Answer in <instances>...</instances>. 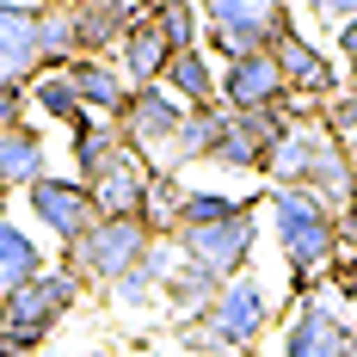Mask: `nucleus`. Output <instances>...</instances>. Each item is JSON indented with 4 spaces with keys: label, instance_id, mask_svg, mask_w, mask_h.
<instances>
[{
    "label": "nucleus",
    "instance_id": "nucleus-37",
    "mask_svg": "<svg viewBox=\"0 0 357 357\" xmlns=\"http://www.w3.org/2000/svg\"><path fill=\"white\" fill-rule=\"evenodd\" d=\"M228 357H252V351H228Z\"/></svg>",
    "mask_w": 357,
    "mask_h": 357
},
{
    "label": "nucleus",
    "instance_id": "nucleus-32",
    "mask_svg": "<svg viewBox=\"0 0 357 357\" xmlns=\"http://www.w3.org/2000/svg\"><path fill=\"white\" fill-rule=\"evenodd\" d=\"M345 357H357V314H345Z\"/></svg>",
    "mask_w": 357,
    "mask_h": 357
},
{
    "label": "nucleus",
    "instance_id": "nucleus-35",
    "mask_svg": "<svg viewBox=\"0 0 357 357\" xmlns=\"http://www.w3.org/2000/svg\"><path fill=\"white\" fill-rule=\"evenodd\" d=\"M345 160H351V173H357V136H351V142H345Z\"/></svg>",
    "mask_w": 357,
    "mask_h": 357
},
{
    "label": "nucleus",
    "instance_id": "nucleus-12",
    "mask_svg": "<svg viewBox=\"0 0 357 357\" xmlns=\"http://www.w3.org/2000/svg\"><path fill=\"white\" fill-rule=\"evenodd\" d=\"M74 13V43H80V56H111L117 43H123V31L136 25V19H148V0H68ZM74 56V62H80Z\"/></svg>",
    "mask_w": 357,
    "mask_h": 357
},
{
    "label": "nucleus",
    "instance_id": "nucleus-30",
    "mask_svg": "<svg viewBox=\"0 0 357 357\" xmlns=\"http://www.w3.org/2000/svg\"><path fill=\"white\" fill-rule=\"evenodd\" d=\"M302 6H308V13L321 19L326 31H339L345 19H357V0H302Z\"/></svg>",
    "mask_w": 357,
    "mask_h": 357
},
{
    "label": "nucleus",
    "instance_id": "nucleus-23",
    "mask_svg": "<svg viewBox=\"0 0 357 357\" xmlns=\"http://www.w3.org/2000/svg\"><path fill=\"white\" fill-rule=\"evenodd\" d=\"M247 204H259V197H234V191H215V185H185L178 215H173V234H178V228H210V222H228V215H241Z\"/></svg>",
    "mask_w": 357,
    "mask_h": 357
},
{
    "label": "nucleus",
    "instance_id": "nucleus-1",
    "mask_svg": "<svg viewBox=\"0 0 357 357\" xmlns=\"http://www.w3.org/2000/svg\"><path fill=\"white\" fill-rule=\"evenodd\" d=\"M259 210H265L271 241H278V252H284V265H289V289L296 296L321 289L326 259L339 252V215L326 210L321 197H308L302 185H265Z\"/></svg>",
    "mask_w": 357,
    "mask_h": 357
},
{
    "label": "nucleus",
    "instance_id": "nucleus-33",
    "mask_svg": "<svg viewBox=\"0 0 357 357\" xmlns=\"http://www.w3.org/2000/svg\"><path fill=\"white\" fill-rule=\"evenodd\" d=\"M0 357H37V351H25V345H13V339L0 333Z\"/></svg>",
    "mask_w": 357,
    "mask_h": 357
},
{
    "label": "nucleus",
    "instance_id": "nucleus-10",
    "mask_svg": "<svg viewBox=\"0 0 357 357\" xmlns=\"http://www.w3.org/2000/svg\"><path fill=\"white\" fill-rule=\"evenodd\" d=\"M284 99H289V86H284V68H278L271 50H252L241 62L215 68V105L222 111H271Z\"/></svg>",
    "mask_w": 357,
    "mask_h": 357
},
{
    "label": "nucleus",
    "instance_id": "nucleus-26",
    "mask_svg": "<svg viewBox=\"0 0 357 357\" xmlns=\"http://www.w3.org/2000/svg\"><path fill=\"white\" fill-rule=\"evenodd\" d=\"M105 296H111V308H123V314H142V308H154V302H160V289H154V278H148L142 265H136V271H123Z\"/></svg>",
    "mask_w": 357,
    "mask_h": 357
},
{
    "label": "nucleus",
    "instance_id": "nucleus-13",
    "mask_svg": "<svg viewBox=\"0 0 357 357\" xmlns=\"http://www.w3.org/2000/svg\"><path fill=\"white\" fill-rule=\"evenodd\" d=\"M68 80H74L80 111H86L93 123H117V117H123V105H130V80L117 74L111 56H80V62H68Z\"/></svg>",
    "mask_w": 357,
    "mask_h": 357
},
{
    "label": "nucleus",
    "instance_id": "nucleus-20",
    "mask_svg": "<svg viewBox=\"0 0 357 357\" xmlns=\"http://www.w3.org/2000/svg\"><path fill=\"white\" fill-rule=\"evenodd\" d=\"M25 99H31V111L43 117V123H68V130L86 123V111H80V93H74L68 68H37L31 86H25Z\"/></svg>",
    "mask_w": 357,
    "mask_h": 357
},
{
    "label": "nucleus",
    "instance_id": "nucleus-8",
    "mask_svg": "<svg viewBox=\"0 0 357 357\" xmlns=\"http://www.w3.org/2000/svg\"><path fill=\"white\" fill-rule=\"evenodd\" d=\"M271 56H278V68H284V86L289 99H308V105H326L345 80H339V62L326 56L314 37L302 31V25H284L278 43H271Z\"/></svg>",
    "mask_w": 357,
    "mask_h": 357
},
{
    "label": "nucleus",
    "instance_id": "nucleus-27",
    "mask_svg": "<svg viewBox=\"0 0 357 357\" xmlns=\"http://www.w3.org/2000/svg\"><path fill=\"white\" fill-rule=\"evenodd\" d=\"M321 123L339 136V142H351V136H357V86H339V93L326 99V105H321Z\"/></svg>",
    "mask_w": 357,
    "mask_h": 357
},
{
    "label": "nucleus",
    "instance_id": "nucleus-18",
    "mask_svg": "<svg viewBox=\"0 0 357 357\" xmlns=\"http://www.w3.org/2000/svg\"><path fill=\"white\" fill-rule=\"evenodd\" d=\"M215 289H222V278H210V271L191 265V259H178L173 271H167V284H160V308H167L178 326H185V321H204L210 302H215Z\"/></svg>",
    "mask_w": 357,
    "mask_h": 357
},
{
    "label": "nucleus",
    "instance_id": "nucleus-22",
    "mask_svg": "<svg viewBox=\"0 0 357 357\" xmlns=\"http://www.w3.org/2000/svg\"><path fill=\"white\" fill-rule=\"evenodd\" d=\"M74 56H80V43H74L68 0H43V6H37V62H43V68H68Z\"/></svg>",
    "mask_w": 357,
    "mask_h": 357
},
{
    "label": "nucleus",
    "instance_id": "nucleus-38",
    "mask_svg": "<svg viewBox=\"0 0 357 357\" xmlns=\"http://www.w3.org/2000/svg\"><path fill=\"white\" fill-rule=\"evenodd\" d=\"M93 357H117V351H93Z\"/></svg>",
    "mask_w": 357,
    "mask_h": 357
},
{
    "label": "nucleus",
    "instance_id": "nucleus-34",
    "mask_svg": "<svg viewBox=\"0 0 357 357\" xmlns=\"http://www.w3.org/2000/svg\"><path fill=\"white\" fill-rule=\"evenodd\" d=\"M0 222H13V191L0 185Z\"/></svg>",
    "mask_w": 357,
    "mask_h": 357
},
{
    "label": "nucleus",
    "instance_id": "nucleus-4",
    "mask_svg": "<svg viewBox=\"0 0 357 357\" xmlns=\"http://www.w3.org/2000/svg\"><path fill=\"white\" fill-rule=\"evenodd\" d=\"M271 321H278V296H271V284L259 278V271H241V278H228V284L215 289L210 314H204V333H210L222 351H252L265 333H271Z\"/></svg>",
    "mask_w": 357,
    "mask_h": 357
},
{
    "label": "nucleus",
    "instance_id": "nucleus-15",
    "mask_svg": "<svg viewBox=\"0 0 357 357\" xmlns=\"http://www.w3.org/2000/svg\"><path fill=\"white\" fill-rule=\"evenodd\" d=\"M111 62H117V74H123L130 86H160V74L173 62V43L160 37L154 19H136V25L123 31V43L111 50Z\"/></svg>",
    "mask_w": 357,
    "mask_h": 357
},
{
    "label": "nucleus",
    "instance_id": "nucleus-31",
    "mask_svg": "<svg viewBox=\"0 0 357 357\" xmlns=\"http://www.w3.org/2000/svg\"><path fill=\"white\" fill-rule=\"evenodd\" d=\"M333 37H339V62H345V80H357V19H345Z\"/></svg>",
    "mask_w": 357,
    "mask_h": 357
},
{
    "label": "nucleus",
    "instance_id": "nucleus-29",
    "mask_svg": "<svg viewBox=\"0 0 357 357\" xmlns=\"http://www.w3.org/2000/svg\"><path fill=\"white\" fill-rule=\"evenodd\" d=\"M25 111H31V99H25V86L0 80V130H19V123H31Z\"/></svg>",
    "mask_w": 357,
    "mask_h": 357
},
{
    "label": "nucleus",
    "instance_id": "nucleus-36",
    "mask_svg": "<svg viewBox=\"0 0 357 357\" xmlns=\"http://www.w3.org/2000/svg\"><path fill=\"white\" fill-rule=\"evenodd\" d=\"M154 357H185V351H154Z\"/></svg>",
    "mask_w": 357,
    "mask_h": 357
},
{
    "label": "nucleus",
    "instance_id": "nucleus-16",
    "mask_svg": "<svg viewBox=\"0 0 357 357\" xmlns=\"http://www.w3.org/2000/svg\"><path fill=\"white\" fill-rule=\"evenodd\" d=\"M43 173H50V136L37 123L0 130V185L6 191H31Z\"/></svg>",
    "mask_w": 357,
    "mask_h": 357
},
{
    "label": "nucleus",
    "instance_id": "nucleus-14",
    "mask_svg": "<svg viewBox=\"0 0 357 357\" xmlns=\"http://www.w3.org/2000/svg\"><path fill=\"white\" fill-rule=\"evenodd\" d=\"M37 62V6L31 0H0V80L31 86Z\"/></svg>",
    "mask_w": 357,
    "mask_h": 357
},
{
    "label": "nucleus",
    "instance_id": "nucleus-19",
    "mask_svg": "<svg viewBox=\"0 0 357 357\" xmlns=\"http://www.w3.org/2000/svg\"><path fill=\"white\" fill-rule=\"evenodd\" d=\"M160 86H167L185 111L215 105V62H210V50H178L173 62H167V74H160Z\"/></svg>",
    "mask_w": 357,
    "mask_h": 357
},
{
    "label": "nucleus",
    "instance_id": "nucleus-11",
    "mask_svg": "<svg viewBox=\"0 0 357 357\" xmlns=\"http://www.w3.org/2000/svg\"><path fill=\"white\" fill-rule=\"evenodd\" d=\"M148 185H154V167H148V160H142L130 142H123V148L105 160V167H99V173L86 178V191H93V210H99V215H117V222H123V215H136V222H142V210H148Z\"/></svg>",
    "mask_w": 357,
    "mask_h": 357
},
{
    "label": "nucleus",
    "instance_id": "nucleus-21",
    "mask_svg": "<svg viewBox=\"0 0 357 357\" xmlns=\"http://www.w3.org/2000/svg\"><path fill=\"white\" fill-rule=\"evenodd\" d=\"M37 271H50V259L37 247V234H25L19 222H0V296L19 284H31Z\"/></svg>",
    "mask_w": 357,
    "mask_h": 357
},
{
    "label": "nucleus",
    "instance_id": "nucleus-2",
    "mask_svg": "<svg viewBox=\"0 0 357 357\" xmlns=\"http://www.w3.org/2000/svg\"><path fill=\"white\" fill-rule=\"evenodd\" d=\"M154 241H160V234H154L148 222H136V215H123V222H117V215H99L80 241L62 247V265H56V271H68L80 289H86V284H105L111 289L123 271L142 265V252L154 247Z\"/></svg>",
    "mask_w": 357,
    "mask_h": 357
},
{
    "label": "nucleus",
    "instance_id": "nucleus-3",
    "mask_svg": "<svg viewBox=\"0 0 357 357\" xmlns=\"http://www.w3.org/2000/svg\"><path fill=\"white\" fill-rule=\"evenodd\" d=\"M80 296H86V289L74 284L68 271H56V265H50V271H37L31 284H19V289H6V296H0V333H6L13 345L37 351V345H43V339H50V333L80 308Z\"/></svg>",
    "mask_w": 357,
    "mask_h": 357
},
{
    "label": "nucleus",
    "instance_id": "nucleus-9",
    "mask_svg": "<svg viewBox=\"0 0 357 357\" xmlns=\"http://www.w3.org/2000/svg\"><path fill=\"white\" fill-rule=\"evenodd\" d=\"M284 130H289L284 105H271V111H228V130H222V142H215L210 167H222V173H265V160H271V148H278Z\"/></svg>",
    "mask_w": 357,
    "mask_h": 357
},
{
    "label": "nucleus",
    "instance_id": "nucleus-6",
    "mask_svg": "<svg viewBox=\"0 0 357 357\" xmlns=\"http://www.w3.org/2000/svg\"><path fill=\"white\" fill-rule=\"evenodd\" d=\"M178 123H185V105H178L167 86H130V105H123V117H117V136L160 173V160H167V148H173Z\"/></svg>",
    "mask_w": 357,
    "mask_h": 357
},
{
    "label": "nucleus",
    "instance_id": "nucleus-39",
    "mask_svg": "<svg viewBox=\"0 0 357 357\" xmlns=\"http://www.w3.org/2000/svg\"><path fill=\"white\" fill-rule=\"evenodd\" d=\"M345 86H357V80H345Z\"/></svg>",
    "mask_w": 357,
    "mask_h": 357
},
{
    "label": "nucleus",
    "instance_id": "nucleus-25",
    "mask_svg": "<svg viewBox=\"0 0 357 357\" xmlns=\"http://www.w3.org/2000/svg\"><path fill=\"white\" fill-rule=\"evenodd\" d=\"M148 19L160 25V37L178 50H204V13H197V0H154L148 6Z\"/></svg>",
    "mask_w": 357,
    "mask_h": 357
},
{
    "label": "nucleus",
    "instance_id": "nucleus-7",
    "mask_svg": "<svg viewBox=\"0 0 357 357\" xmlns=\"http://www.w3.org/2000/svg\"><path fill=\"white\" fill-rule=\"evenodd\" d=\"M25 210H31V222L43 228V234H56L62 247H68V241H80V234L99 222L93 191H86L74 173H43L31 191H25Z\"/></svg>",
    "mask_w": 357,
    "mask_h": 357
},
{
    "label": "nucleus",
    "instance_id": "nucleus-28",
    "mask_svg": "<svg viewBox=\"0 0 357 357\" xmlns=\"http://www.w3.org/2000/svg\"><path fill=\"white\" fill-rule=\"evenodd\" d=\"M321 278H326V289H333L339 302H357V247H345V241H339V252L326 259Z\"/></svg>",
    "mask_w": 357,
    "mask_h": 357
},
{
    "label": "nucleus",
    "instance_id": "nucleus-40",
    "mask_svg": "<svg viewBox=\"0 0 357 357\" xmlns=\"http://www.w3.org/2000/svg\"><path fill=\"white\" fill-rule=\"evenodd\" d=\"M31 6H43V0H31Z\"/></svg>",
    "mask_w": 357,
    "mask_h": 357
},
{
    "label": "nucleus",
    "instance_id": "nucleus-24",
    "mask_svg": "<svg viewBox=\"0 0 357 357\" xmlns=\"http://www.w3.org/2000/svg\"><path fill=\"white\" fill-rule=\"evenodd\" d=\"M117 148H123L117 123H93V117H86V123H80V130L68 136V154H74V178L86 185V178L99 173V167H105V160L117 154Z\"/></svg>",
    "mask_w": 357,
    "mask_h": 357
},
{
    "label": "nucleus",
    "instance_id": "nucleus-17",
    "mask_svg": "<svg viewBox=\"0 0 357 357\" xmlns=\"http://www.w3.org/2000/svg\"><path fill=\"white\" fill-rule=\"evenodd\" d=\"M222 130H228V111L222 105L185 111V123H178V136H173V148H167V160H160V173H185V167L210 160L215 142H222Z\"/></svg>",
    "mask_w": 357,
    "mask_h": 357
},
{
    "label": "nucleus",
    "instance_id": "nucleus-5",
    "mask_svg": "<svg viewBox=\"0 0 357 357\" xmlns=\"http://www.w3.org/2000/svg\"><path fill=\"white\" fill-rule=\"evenodd\" d=\"M265 197V191H259ZM178 247V259H191V265H204L210 278H241L252 271V252H259V204H247L241 215H228V222H210V228H178L167 234Z\"/></svg>",
    "mask_w": 357,
    "mask_h": 357
}]
</instances>
